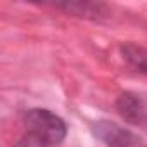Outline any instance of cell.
Instances as JSON below:
<instances>
[{
    "label": "cell",
    "mask_w": 147,
    "mask_h": 147,
    "mask_svg": "<svg viewBox=\"0 0 147 147\" xmlns=\"http://www.w3.org/2000/svg\"><path fill=\"white\" fill-rule=\"evenodd\" d=\"M24 123L28 126V133L40 137L47 145L61 144L66 137V125L64 121L50 113L49 109H31L28 111Z\"/></svg>",
    "instance_id": "cell-1"
},
{
    "label": "cell",
    "mask_w": 147,
    "mask_h": 147,
    "mask_svg": "<svg viewBox=\"0 0 147 147\" xmlns=\"http://www.w3.org/2000/svg\"><path fill=\"white\" fill-rule=\"evenodd\" d=\"M118 111L130 123L147 126V107L137 95L121 94L119 99H118Z\"/></svg>",
    "instance_id": "cell-2"
},
{
    "label": "cell",
    "mask_w": 147,
    "mask_h": 147,
    "mask_svg": "<svg viewBox=\"0 0 147 147\" xmlns=\"http://www.w3.org/2000/svg\"><path fill=\"white\" fill-rule=\"evenodd\" d=\"M97 133L111 147H131L135 144V137L130 135L126 130L116 126L114 123H99Z\"/></svg>",
    "instance_id": "cell-3"
},
{
    "label": "cell",
    "mask_w": 147,
    "mask_h": 147,
    "mask_svg": "<svg viewBox=\"0 0 147 147\" xmlns=\"http://www.w3.org/2000/svg\"><path fill=\"white\" fill-rule=\"evenodd\" d=\"M123 54L128 59V62L133 64L138 71L147 73V50L133 47V45H126V47H123Z\"/></svg>",
    "instance_id": "cell-4"
},
{
    "label": "cell",
    "mask_w": 147,
    "mask_h": 147,
    "mask_svg": "<svg viewBox=\"0 0 147 147\" xmlns=\"http://www.w3.org/2000/svg\"><path fill=\"white\" fill-rule=\"evenodd\" d=\"M14 147H47V144L40 137H36L33 133H26L23 138H19V142Z\"/></svg>",
    "instance_id": "cell-5"
}]
</instances>
